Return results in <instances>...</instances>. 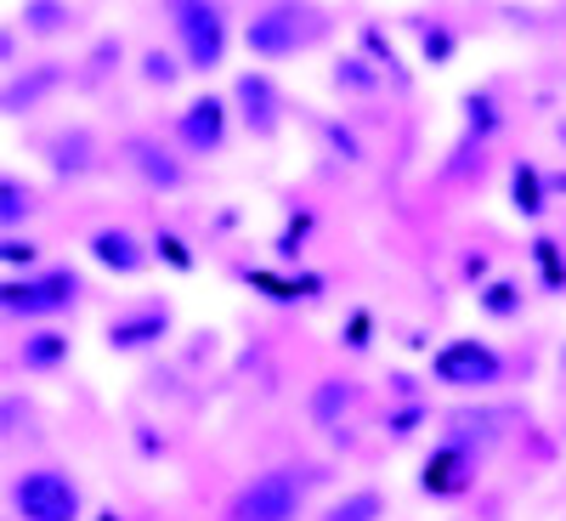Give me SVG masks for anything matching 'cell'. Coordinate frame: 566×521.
Instances as JSON below:
<instances>
[{
    "label": "cell",
    "instance_id": "obj_1",
    "mask_svg": "<svg viewBox=\"0 0 566 521\" xmlns=\"http://www.w3.org/2000/svg\"><path fill=\"white\" fill-rule=\"evenodd\" d=\"M328 34V12L312 0H266L261 12H250L244 23V52L261 63H290Z\"/></svg>",
    "mask_w": 566,
    "mask_h": 521
},
{
    "label": "cell",
    "instance_id": "obj_26",
    "mask_svg": "<svg viewBox=\"0 0 566 521\" xmlns=\"http://www.w3.org/2000/svg\"><path fill=\"white\" fill-rule=\"evenodd\" d=\"M29 216H34V187L18 181V176H0V227L18 232Z\"/></svg>",
    "mask_w": 566,
    "mask_h": 521
},
{
    "label": "cell",
    "instance_id": "obj_31",
    "mask_svg": "<svg viewBox=\"0 0 566 521\" xmlns=\"http://www.w3.org/2000/svg\"><path fill=\"white\" fill-rule=\"evenodd\" d=\"M424 419H431V403H402V408H397V414L386 419V431H391V437L402 442V437H413V431H419Z\"/></svg>",
    "mask_w": 566,
    "mask_h": 521
},
{
    "label": "cell",
    "instance_id": "obj_11",
    "mask_svg": "<svg viewBox=\"0 0 566 521\" xmlns=\"http://www.w3.org/2000/svg\"><path fill=\"white\" fill-rule=\"evenodd\" d=\"M187 154L181 148H165L159 136H130L125 142V165L142 187H154V194H181L187 187Z\"/></svg>",
    "mask_w": 566,
    "mask_h": 521
},
{
    "label": "cell",
    "instance_id": "obj_32",
    "mask_svg": "<svg viewBox=\"0 0 566 521\" xmlns=\"http://www.w3.org/2000/svg\"><path fill=\"white\" fill-rule=\"evenodd\" d=\"M368 329H374V317H368V312H352V317H346V346H352V352H363V346H368Z\"/></svg>",
    "mask_w": 566,
    "mask_h": 521
},
{
    "label": "cell",
    "instance_id": "obj_35",
    "mask_svg": "<svg viewBox=\"0 0 566 521\" xmlns=\"http://www.w3.org/2000/svg\"><path fill=\"white\" fill-rule=\"evenodd\" d=\"M91 521H119V515H114V510H103V515H91Z\"/></svg>",
    "mask_w": 566,
    "mask_h": 521
},
{
    "label": "cell",
    "instance_id": "obj_8",
    "mask_svg": "<svg viewBox=\"0 0 566 521\" xmlns=\"http://www.w3.org/2000/svg\"><path fill=\"white\" fill-rule=\"evenodd\" d=\"M232 97H221V91H199L193 103H187L176 114V148L187 159H216L227 148V136H232Z\"/></svg>",
    "mask_w": 566,
    "mask_h": 521
},
{
    "label": "cell",
    "instance_id": "obj_22",
    "mask_svg": "<svg viewBox=\"0 0 566 521\" xmlns=\"http://www.w3.org/2000/svg\"><path fill=\"white\" fill-rule=\"evenodd\" d=\"M386 510H391V499L380 488H352L346 499L323 510V521H386Z\"/></svg>",
    "mask_w": 566,
    "mask_h": 521
},
{
    "label": "cell",
    "instance_id": "obj_27",
    "mask_svg": "<svg viewBox=\"0 0 566 521\" xmlns=\"http://www.w3.org/2000/svg\"><path fill=\"white\" fill-rule=\"evenodd\" d=\"M148 244H154V261H159V267H170V272H193V267H199L193 244H187L181 232H170V227H159Z\"/></svg>",
    "mask_w": 566,
    "mask_h": 521
},
{
    "label": "cell",
    "instance_id": "obj_33",
    "mask_svg": "<svg viewBox=\"0 0 566 521\" xmlns=\"http://www.w3.org/2000/svg\"><path fill=\"white\" fill-rule=\"evenodd\" d=\"M464 278H470V283H476V290H482V283L493 278V261H488L482 250H476V256H464Z\"/></svg>",
    "mask_w": 566,
    "mask_h": 521
},
{
    "label": "cell",
    "instance_id": "obj_4",
    "mask_svg": "<svg viewBox=\"0 0 566 521\" xmlns=\"http://www.w3.org/2000/svg\"><path fill=\"white\" fill-rule=\"evenodd\" d=\"M7 504L18 521H85V493L69 470L57 465H29L12 477Z\"/></svg>",
    "mask_w": 566,
    "mask_h": 521
},
{
    "label": "cell",
    "instance_id": "obj_17",
    "mask_svg": "<svg viewBox=\"0 0 566 521\" xmlns=\"http://www.w3.org/2000/svg\"><path fill=\"white\" fill-rule=\"evenodd\" d=\"M464 148H488V142L504 131V103H499V91L493 85H476V91H464Z\"/></svg>",
    "mask_w": 566,
    "mask_h": 521
},
{
    "label": "cell",
    "instance_id": "obj_5",
    "mask_svg": "<svg viewBox=\"0 0 566 521\" xmlns=\"http://www.w3.org/2000/svg\"><path fill=\"white\" fill-rule=\"evenodd\" d=\"M431 381L459 392V397H482L493 386H504V352L493 341H476V335H459L448 346L431 352Z\"/></svg>",
    "mask_w": 566,
    "mask_h": 521
},
{
    "label": "cell",
    "instance_id": "obj_29",
    "mask_svg": "<svg viewBox=\"0 0 566 521\" xmlns=\"http://www.w3.org/2000/svg\"><path fill=\"white\" fill-rule=\"evenodd\" d=\"M357 45H363V52H368L374 63H380L386 74H397V80H402V58H397V45L380 34V23H363V29H357Z\"/></svg>",
    "mask_w": 566,
    "mask_h": 521
},
{
    "label": "cell",
    "instance_id": "obj_36",
    "mask_svg": "<svg viewBox=\"0 0 566 521\" xmlns=\"http://www.w3.org/2000/svg\"><path fill=\"white\" fill-rule=\"evenodd\" d=\"M560 368H566V352H560Z\"/></svg>",
    "mask_w": 566,
    "mask_h": 521
},
{
    "label": "cell",
    "instance_id": "obj_19",
    "mask_svg": "<svg viewBox=\"0 0 566 521\" xmlns=\"http://www.w3.org/2000/svg\"><path fill=\"white\" fill-rule=\"evenodd\" d=\"M328 85L346 91V97H374V91L386 85V69L368 52H346V58H335V69H328Z\"/></svg>",
    "mask_w": 566,
    "mask_h": 521
},
{
    "label": "cell",
    "instance_id": "obj_7",
    "mask_svg": "<svg viewBox=\"0 0 566 521\" xmlns=\"http://www.w3.org/2000/svg\"><path fill=\"white\" fill-rule=\"evenodd\" d=\"M476 470H482L476 448L453 431V437L431 442V454L419 459V493L437 499V504H453V499H464L470 488H476Z\"/></svg>",
    "mask_w": 566,
    "mask_h": 521
},
{
    "label": "cell",
    "instance_id": "obj_25",
    "mask_svg": "<svg viewBox=\"0 0 566 521\" xmlns=\"http://www.w3.org/2000/svg\"><path fill=\"white\" fill-rule=\"evenodd\" d=\"M527 250H533V267H538V278H544V290H549V295H566V250L549 239V232H538Z\"/></svg>",
    "mask_w": 566,
    "mask_h": 521
},
{
    "label": "cell",
    "instance_id": "obj_23",
    "mask_svg": "<svg viewBox=\"0 0 566 521\" xmlns=\"http://www.w3.org/2000/svg\"><path fill=\"white\" fill-rule=\"evenodd\" d=\"M413 34H419V58H424V69H448V63L459 58V34H453L442 18L413 23Z\"/></svg>",
    "mask_w": 566,
    "mask_h": 521
},
{
    "label": "cell",
    "instance_id": "obj_13",
    "mask_svg": "<svg viewBox=\"0 0 566 521\" xmlns=\"http://www.w3.org/2000/svg\"><path fill=\"white\" fill-rule=\"evenodd\" d=\"M85 250H91V261H97L103 272H114V278H136V272L154 267V244L136 239L130 227H97L85 239Z\"/></svg>",
    "mask_w": 566,
    "mask_h": 521
},
{
    "label": "cell",
    "instance_id": "obj_6",
    "mask_svg": "<svg viewBox=\"0 0 566 521\" xmlns=\"http://www.w3.org/2000/svg\"><path fill=\"white\" fill-rule=\"evenodd\" d=\"M301 510H306V477L290 465H277L232 493L227 521H301Z\"/></svg>",
    "mask_w": 566,
    "mask_h": 521
},
{
    "label": "cell",
    "instance_id": "obj_30",
    "mask_svg": "<svg viewBox=\"0 0 566 521\" xmlns=\"http://www.w3.org/2000/svg\"><path fill=\"white\" fill-rule=\"evenodd\" d=\"M0 261H7L12 278H18V267L23 272H40V244L29 239V232H7V239H0Z\"/></svg>",
    "mask_w": 566,
    "mask_h": 521
},
{
    "label": "cell",
    "instance_id": "obj_16",
    "mask_svg": "<svg viewBox=\"0 0 566 521\" xmlns=\"http://www.w3.org/2000/svg\"><path fill=\"white\" fill-rule=\"evenodd\" d=\"M352 408H357V381H346V374H328V381H317L312 397H306V414H312L317 431H340Z\"/></svg>",
    "mask_w": 566,
    "mask_h": 521
},
{
    "label": "cell",
    "instance_id": "obj_21",
    "mask_svg": "<svg viewBox=\"0 0 566 521\" xmlns=\"http://www.w3.org/2000/svg\"><path fill=\"white\" fill-rule=\"evenodd\" d=\"M476 312H482L488 323H515V317L527 312L522 283H515V278H488L482 290H476Z\"/></svg>",
    "mask_w": 566,
    "mask_h": 521
},
{
    "label": "cell",
    "instance_id": "obj_14",
    "mask_svg": "<svg viewBox=\"0 0 566 521\" xmlns=\"http://www.w3.org/2000/svg\"><path fill=\"white\" fill-rule=\"evenodd\" d=\"M69 357H74L69 329L34 323V329H23V341H18V352H12V368H23V374H57Z\"/></svg>",
    "mask_w": 566,
    "mask_h": 521
},
{
    "label": "cell",
    "instance_id": "obj_24",
    "mask_svg": "<svg viewBox=\"0 0 566 521\" xmlns=\"http://www.w3.org/2000/svg\"><path fill=\"white\" fill-rule=\"evenodd\" d=\"M136 74H142V85H148V91H170V85L187 74V63H181V52H165V45H148V52L136 58Z\"/></svg>",
    "mask_w": 566,
    "mask_h": 521
},
{
    "label": "cell",
    "instance_id": "obj_10",
    "mask_svg": "<svg viewBox=\"0 0 566 521\" xmlns=\"http://www.w3.org/2000/svg\"><path fill=\"white\" fill-rule=\"evenodd\" d=\"M232 114H239V125L255 136V142H272L277 125H283V91L266 69H239L232 74Z\"/></svg>",
    "mask_w": 566,
    "mask_h": 521
},
{
    "label": "cell",
    "instance_id": "obj_18",
    "mask_svg": "<svg viewBox=\"0 0 566 521\" xmlns=\"http://www.w3.org/2000/svg\"><path fill=\"white\" fill-rule=\"evenodd\" d=\"M549 194H555V187H549V176L533 159H515L510 165V210L522 216V221H538L549 210Z\"/></svg>",
    "mask_w": 566,
    "mask_h": 521
},
{
    "label": "cell",
    "instance_id": "obj_2",
    "mask_svg": "<svg viewBox=\"0 0 566 521\" xmlns=\"http://www.w3.org/2000/svg\"><path fill=\"white\" fill-rule=\"evenodd\" d=\"M159 7L187 74H216L232 52V18L221 0H159Z\"/></svg>",
    "mask_w": 566,
    "mask_h": 521
},
{
    "label": "cell",
    "instance_id": "obj_34",
    "mask_svg": "<svg viewBox=\"0 0 566 521\" xmlns=\"http://www.w3.org/2000/svg\"><path fill=\"white\" fill-rule=\"evenodd\" d=\"M0 58H7V69L18 74V29L7 23V34H0Z\"/></svg>",
    "mask_w": 566,
    "mask_h": 521
},
{
    "label": "cell",
    "instance_id": "obj_15",
    "mask_svg": "<svg viewBox=\"0 0 566 521\" xmlns=\"http://www.w3.org/2000/svg\"><path fill=\"white\" fill-rule=\"evenodd\" d=\"M97 159H103V148H97V136H91V125H63L52 142H45V165H52V176L80 181V176L97 170Z\"/></svg>",
    "mask_w": 566,
    "mask_h": 521
},
{
    "label": "cell",
    "instance_id": "obj_9",
    "mask_svg": "<svg viewBox=\"0 0 566 521\" xmlns=\"http://www.w3.org/2000/svg\"><path fill=\"white\" fill-rule=\"evenodd\" d=\"M170 323H176L170 301H165V295H148V301H136V306H125V312H114V317L103 323V346L119 352V357L154 352V346L170 335Z\"/></svg>",
    "mask_w": 566,
    "mask_h": 521
},
{
    "label": "cell",
    "instance_id": "obj_20",
    "mask_svg": "<svg viewBox=\"0 0 566 521\" xmlns=\"http://www.w3.org/2000/svg\"><path fill=\"white\" fill-rule=\"evenodd\" d=\"M18 23H23V34H34V40H57V34L74 29V7H69V0H23Z\"/></svg>",
    "mask_w": 566,
    "mask_h": 521
},
{
    "label": "cell",
    "instance_id": "obj_28",
    "mask_svg": "<svg viewBox=\"0 0 566 521\" xmlns=\"http://www.w3.org/2000/svg\"><path fill=\"white\" fill-rule=\"evenodd\" d=\"M317 131H323V142H328V154H335V159H346V165H363L368 159V148L357 142V131L346 119H323Z\"/></svg>",
    "mask_w": 566,
    "mask_h": 521
},
{
    "label": "cell",
    "instance_id": "obj_12",
    "mask_svg": "<svg viewBox=\"0 0 566 521\" xmlns=\"http://www.w3.org/2000/svg\"><path fill=\"white\" fill-rule=\"evenodd\" d=\"M63 85H69V63L45 58V63H34V69L7 74V91H0V108H7V119H23V114H34L45 97H57Z\"/></svg>",
    "mask_w": 566,
    "mask_h": 521
},
{
    "label": "cell",
    "instance_id": "obj_3",
    "mask_svg": "<svg viewBox=\"0 0 566 521\" xmlns=\"http://www.w3.org/2000/svg\"><path fill=\"white\" fill-rule=\"evenodd\" d=\"M85 295V278L74 267H40V272H23V278H7L0 283V312H7V323H52L63 312H74Z\"/></svg>",
    "mask_w": 566,
    "mask_h": 521
}]
</instances>
